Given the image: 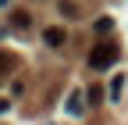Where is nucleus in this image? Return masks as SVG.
<instances>
[{
	"mask_svg": "<svg viewBox=\"0 0 128 125\" xmlns=\"http://www.w3.org/2000/svg\"><path fill=\"white\" fill-rule=\"evenodd\" d=\"M121 89H124V75H114V82H110V100H121Z\"/></svg>",
	"mask_w": 128,
	"mask_h": 125,
	"instance_id": "5",
	"label": "nucleus"
},
{
	"mask_svg": "<svg viewBox=\"0 0 128 125\" xmlns=\"http://www.w3.org/2000/svg\"><path fill=\"white\" fill-rule=\"evenodd\" d=\"M11 25H18V29H28V25H32L28 11H14V14H11Z\"/></svg>",
	"mask_w": 128,
	"mask_h": 125,
	"instance_id": "4",
	"label": "nucleus"
},
{
	"mask_svg": "<svg viewBox=\"0 0 128 125\" xmlns=\"http://www.w3.org/2000/svg\"><path fill=\"white\" fill-rule=\"evenodd\" d=\"M7 107H11V100H4V97H0V114L7 111Z\"/></svg>",
	"mask_w": 128,
	"mask_h": 125,
	"instance_id": "8",
	"label": "nucleus"
},
{
	"mask_svg": "<svg viewBox=\"0 0 128 125\" xmlns=\"http://www.w3.org/2000/svg\"><path fill=\"white\" fill-rule=\"evenodd\" d=\"M110 29H114V18H100L96 22V32H110Z\"/></svg>",
	"mask_w": 128,
	"mask_h": 125,
	"instance_id": "7",
	"label": "nucleus"
},
{
	"mask_svg": "<svg viewBox=\"0 0 128 125\" xmlns=\"http://www.w3.org/2000/svg\"><path fill=\"white\" fill-rule=\"evenodd\" d=\"M64 107H68V114H82V107H86V97H82L78 89H71V97H68V104H64Z\"/></svg>",
	"mask_w": 128,
	"mask_h": 125,
	"instance_id": "2",
	"label": "nucleus"
},
{
	"mask_svg": "<svg viewBox=\"0 0 128 125\" xmlns=\"http://www.w3.org/2000/svg\"><path fill=\"white\" fill-rule=\"evenodd\" d=\"M121 57V50H118V43H96L92 50H89V68H96V72H107L114 61Z\"/></svg>",
	"mask_w": 128,
	"mask_h": 125,
	"instance_id": "1",
	"label": "nucleus"
},
{
	"mask_svg": "<svg viewBox=\"0 0 128 125\" xmlns=\"http://www.w3.org/2000/svg\"><path fill=\"white\" fill-rule=\"evenodd\" d=\"M43 39H46V46H60L68 36H64V29H57V25H54V29H46V32H43Z\"/></svg>",
	"mask_w": 128,
	"mask_h": 125,
	"instance_id": "3",
	"label": "nucleus"
},
{
	"mask_svg": "<svg viewBox=\"0 0 128 125\" xmlns=\"http://www.w3.org/2000/svg\"><path fill=\"white\" fill-rule=\"evenodd\" d=\"M0 75H4V65H0Z\"/></svg>",
	"mask_w": 128,
	"mask_h": 125,
	"instance_id": "9",
	"label": "nucleus"
},
{
	"mask_svg": "<svg viewBox=\"0 0 128 125\" xmlns=\"http://www.w3.org/2000/svg\"><path fill=\"white\" fill-rule=\"evenodd\" d=\"M86 100H89V104H100V100H103V89H100V86H92V89L86 93Z\"/></svg>",
	"mask_w": 128,
	"mask_h": 125,
	"instance_id": "6",
	"label": "nucleus"
}]
</instances>
